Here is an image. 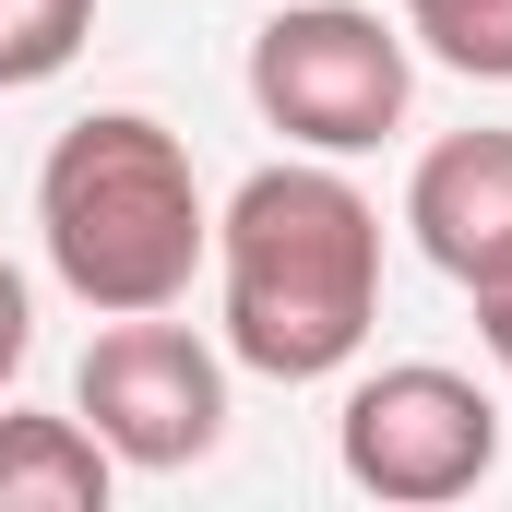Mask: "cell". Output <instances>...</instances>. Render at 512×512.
Listing matches in <instances>:
<instances>
[{"instance_id": "6da1fadb", "label": "cell", "mask_w": 512, "mask_h": 512, "mask_svg": "<svg viewBox=\"0 0 512 512\" xmlns=\"http://www.w3.org/2000/svg\"><path fill=\"white\" fill-rule=\"evenodd\" d=\"M227 358L262 382H334L382 322V203L334 155L251 167L215 215Z\"/></svg>"}, {"instance_id": "7a4b0ae2", "label": "cell", "mask_w": 512, "mask_h": 512, "mask_svg": "<svg viewBox=\"0 0 512 512\" xmlns=\"http://www.w3.org/2000/svg\"><path fill=\"white\" fill-rule=\"evenodd\" d=\"M36 239L48 274L108 322V310H179L191 274L215 262V203L191 143L143 108H96L36 155Z\"/></svg>"}, {"instance_id": "3957f363", "label": "cell", "mask_w": 512, "mask_h": 512, "mask_svg": "<svg viewBox=\"0 0 512 512\" xmlns=\"http://www.w3.org/2000/svg\"><path fill=\"white\" fill-rule=\"evenodd\" d=\"M417 36L382 0H274L251 36V108L298 155H370L405 131Z\"/></svg>"}, {"instance_id": "277c9868", "label": "cell", "mask_w": 512, "mask_h": 512, "mask_svg": "<svg viewBox=\"0 0 512 512\" xmlns=\"http://www.w3.org/2000/svg\"><path fill=\"white\" fill-rule=\"evenodd\" d=\"M334 465L358 501H393V512H441L465 489L501 477V393L477 370H441V358H393L346 393L334 417Z\"/></svg>"}, {"instance_id": "5b68a950", "label": "cell", "mask_w": 512, "mask_h": 512, "mask_svg": "<svg viewBox=\"0 0 512 512\" xmlns=\"http://www.w3.org/2000/svg\"><path fill=\"white\" fill-rule=\"evenodd\" d=\"M72 417L131 477H179L227 441V346H203L167 310H108V334L72 370Z\"/></svg>"}, {"instance_id": "8992f818", "label": "cell", "mask_w": 512, "mask_h": 512, "mask_svg": "<svg viewBox=\"0 0 512 512\" xmlns=\"http://www.w3.org/2000/svg\"><path fill=\"white\" fill-rule=\"evenodd\" d=\"M405 227L465 298L512 286V131H441L405 179Z\"/></svg>"}, {"instance_id": "52a82bcc", "label": "cell", "mask_w": 512, "mask_h": 512, "mask_svg": "<svg viewBox=\"0 0 512 512\" xmlns=\"http://www.w3.org/2000/svg\"><path fill=\"white\" fill-rule=\"evenodd\" d=\"M108 489H120V453L84 417L0 405V512H108Z\"/></svg>"}, {"instance_id": "ba28073f", "label": "cell", "mask_w": 512, "mask_h": 512, "mask_svg": "<svg viewBox=\"0 0 512 512\" xmlns=\"http://www.w3.org/2000/svg\"><path fill=\"white\" fill-rule=\"evenodd\" d=\"M393 12H405V36H417L441 72L512 84V0H393Z\"/></svg>"}, {"instance_id": "9c48e42d", "label": "cell", "mask_w": 512, "mask_h": 512, "mask_svg": "<svg viewBox=\"0 0 512 512\" xmlns=\"http://www.w3.org/2000/svg\"><path fill=\"white\" fill-rule=\"evenodd\" d=\"M96 36V0H0V96L12 84H60Z\"/></svg>"}, {"instance_id": "30bf717a", "label": "cell", "mask_w": 512, "mask_h": 512, "mask_svg": "<svg viewBox=\"0 0 512 512\" xmlns=\"http://www.w3.org/2000/svg\"><path fill=\"white\" fill-rule=\"evenodd\" d=\"M24 358H36V286H24V262L0 251V393L24 382Z\"/></svg>"}, {"instance_id": "8fae6325", "label": "cell", "mask_w": 512, "mask_h": 512, "mask_svg": "<svg viewBox=\"0 0 512 512\" xmlns=\"http://www.w3.org/2000/svg\"><path fill=\"white\" fill-rule=\"evenodd\" d=\"M477 334H489V358H501V382H512V286L477 298Z\"/></svg>"}]
</instances>
